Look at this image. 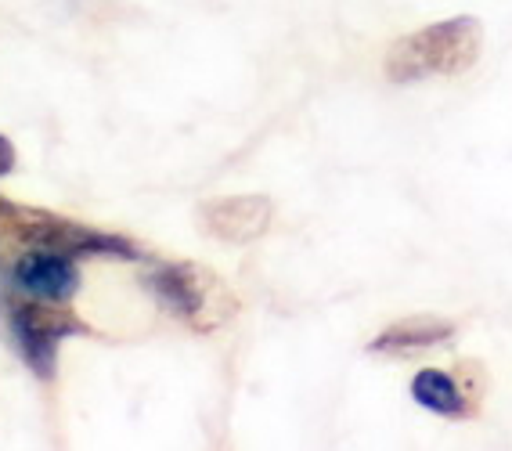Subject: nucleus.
Instances as JSON below:
<instances>
[{
	"label": "nucleus",
	"mask_w": 512,
	"mask_h": 451,
	"mask_svg": "<svg viewBox=\"0 0 512 451\" xmlns=\"http://www.w3.org/2000/svg\"><path fill=\"white\" fill-rule=\"evenodd\" d=\"M199 217L202 228L210 231L213 239L246 246V242H256L271 228L275 206H271L267 195H224V199H213V203L202 206Z\"/></svg>",
	"instance_id": "423d86ee"
},
{
	"label": "nucleus",
	"mask_w": 512,
	"mask_h": 451,
	"mask_svg": "<svg viewBox=\"0 0 512 451\" xmlns=\"http://www.w3.org/2000/svg\"><path fill=\"white\" fill-rule=\"evenodd\" d=\"M412 401L440 419H473L476 405L462 383L444 369H419L412 376Z\"/></svg>",
	"instance_id": "6e6552de"
},
{
	"label": "nucleus",
	"mask_w": 512,
	"mask_h": 451,
	"mask_svg": "<svg viewBox=\"0 0 512 451\" xmlns=\"http://www.w3.org/2000/svg\"><path fill=\"white\" fill-rule=\"evenodd\" d=\"M11 293L47 304H69L80 293V260L58 249H22L0 264Z\"/></svg>",
	"instance_id": "39448f33"
},
{
	"label": "nucleus",
	"mask_w": 512,
	"mask_h": 451,
	"mask_svg": "<svg viewBox=\"0 0 512 451\" xmlns=\"http://www.w3.org/2000/svg\"><path fill=\"white\" fill-rule=\"evenodd\" d=\"M484 47V29L473 15L433 22L397 40L386 51V76L394 83H419L433 76H458L473 69Z\"/></svg>",
	"instance_id": "f03ea898"
},
{
	"label": "nucleus",
	"mask_w": 512,
	"mask_h": 451,
	"mask_svg": "<svg viewBox=\"0 0 512 451\" xmlns=\"http://www.w3.org/2000/svg\"><path fill=\"white\" fill-rule=\"evenodd\" d=\"M455 336V322L448 318H437V314H415V318H401L390 329H383L368 343L372 354H383V358H412L419 350H430L448 343Z\"/></svg>",
	"instance_id": "0eeeda50"
},
{
	"label": "nucleus",
	"mask_w": 512,
	"mask_h": 451,
	"mask_svg": "<svg viewBox=\"0 0 512 451\" xmlns=\"http://www.w3.org/2000/svg\"><path fill=\"white\" fill-rule=\"evenodd\" d=\"M15 163H19V152H15L8 134H0V177H8L15 170Z\"/></svg>",
	"instance_id": "1a4fd4ad"
},
{
	"label": "nucleus",
	"mask_w": 512,
	"mask_h": 451,
	"mask_svg": "<svg viewBox=\"0 0 512 451\" xmlns=\"http://www.w3.org/2000/svg\"><path fill=\"white\" fill-rule=\"evenodd\" d=\"M145 289L166 314L199 332H213L235 314V296L199 264H159L145 275Z\"/></svg>",
	"instance_id": "7ed1b4c3"
},
{
	"label": "nucleus",
	"mask_w": 512,
	"mask_h": 451,
	"mask_svg": "<svg viewBox=\"0 0 512 451\" xmlns=\"http://www.w3.org/2000/svg\"><path fill=\"white\" fill-rule=\"evenodd\" d=\"M4 329L19 350V358L26 361V369L44 383L55 379L62 343L69 336L91 332L65 304H47V300H8Z\"/></svg>",
	"instance_id": "20e7f679"
},
{
	"label": "nucleus",
	"mask_w": 512,
	"mask_h": 451,
	"mask_svg": "<svg viewBox=\"0 0 512 451\" xmlns=\"http://www.w3.org/2000/svg\"><path fill=\"white\" fill-rule=\"evenodd\" d=\"M22 249H58L76 260H145L148 253L123 235L69 221L62 213L22 206L0 195V264Z\"/></svg>",
	"instance_id": "f257e3e1"
}]
</instances>
